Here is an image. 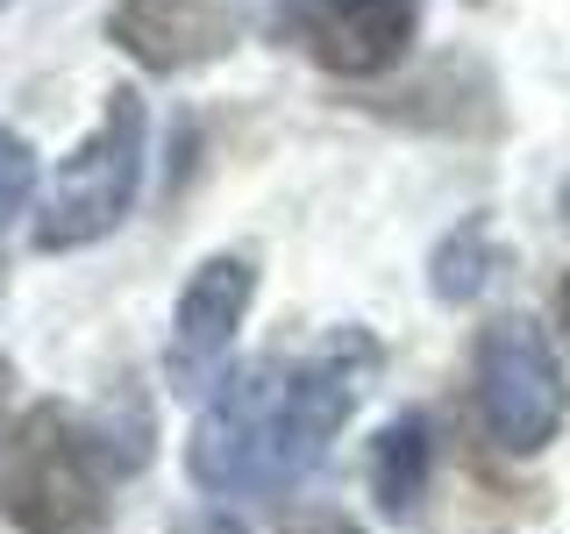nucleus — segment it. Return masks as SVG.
<instances>
[{
    "instance_id": "1",
    "label": "nucleus",
    "mask_w": 570,
    "mask_h": 534,
    "mask_svg": "<svg viewBox=\"0 0 570 534\" xmlns=\"http://www.w3.org/2000/svg\"><path fill=\"white\" fill-rule=\"evenodd\" d=\"M371 370V343L343 335L321 356H257V364L214 378V399L193 421L186 471L207 498H278L328 456L356 414V392Z\"/></svg>"
},
{
    "instance_id": "2",
    "label": "nucleus",
    "mask_w": 570,
    "mask_h": 534,
    "mask_svg": "<svg viewBox=\"0 0 570 534\" xmlns=\"http://www.w3.org/2000/svg\"><path fill=\"white\" fill-rule=\"evenodd\" d=\"M136 186H142V93L115 86L100 107V129L58 165L43 207H36V249L100 243L136 207Z\"/></svg>"
},
{
    "instance_id": "3",
    "label": "nucleus",
    "mask_w": 570,
    "mask_h": 534,
    "mask_svg": "<svg viewBox=\"0 0 570 534\" xmlns=\"http://www.w3.org/2000/svg\"><path fill=\"white\" fill-rule=\"evenodd\" d=\"M100 463L79 421H65L58 406L36 414L8 435L0 456V513L22 534H79L100 521Z\"/></svg>"
},
{
    "instance_id": "4",
    "label": "nucleus",
    "mask_w": 570,
    "mask_h": 534,
    "mask_svg": "<svg viewBox=\"0 0 570 534\" xmlns=\"http://www.w3.org/2000/svg\"><path fill=\"white\" fill-rule=\"evenodd\" d=\"M563 370H557V349L542 343L534 320H492L478 335V414H485V435L513 456H534L557 442L563 427Z\"/></svg>"
},
{
    "instance_id": "5",
    "label": "nucleus",
    "mask_w": 570,
    "mask_h": 534,
    "mask_svg": "<svg viewBox=\"0 0 570 534\" xmlns=\"http://www.w3.org/2000/svg\"><path fill=\"white\" fill-rule=\"evenodd\" d=\"M249 293H257L249 257H207L186 278L178 314H171V343H165V370H171L178 392L214 385V370L228 364V343H236V328L249 314Z\"/></svg>"
},
{
    "instance_id": "6",
    "label": "nucleus",
    "mask_w": 570,
    "mask_h": 534,
    "mask_svg": "<svg viewBox=\"0 0 570 534\" xmlns=\"http://www.w3.org/2000/svg\"><path fill=\"white\" fill-rule=\"evenodd\" d=\"M107 36L142 71H193L236 50V8L228 0H115Z\"/></svg>"
},
{
    "instance_id": "7",
    "label": "nucleus",
    "mask_w": 570,
    "mask_h": 534,
    "mask_svg": "<svg viewBox=\"0 0 570 534\" xmlns=\"http://www.w3.org/2000/svg\"><path fill=\"white\" fill-rule=\"evenodd\" d=\"M414 43V0H328L307 22V50L335 79H379Z\"/></svg>"
},
{
    "instance_id": "8",
    "label": "nucleus",
    "mask_w": 570,
    "mask_h": 534,
    "mask_svg": "<svg viewBox=\"0 0 570 534\" xmlns=\"http://www.w3.org/2000/svg\"><path fill=\"white\" fill-rule=\"evenodd\" d=\"M428 471H435V442H428L421 414H400L371 442V498L385 513H414L421 492H428Z\"/></svg>"
},
{
    "instance_id": "9",
    "label": "nucleus",
    "mask_w": 570,
    "mask_h": 534,
    "mask_svg": "<svg viewBox=\"0 0 570 534\" xmlns=\"http://www.w3.org/2000/svg\"><path fill=\"white\" fill-rule=\"evenodd\" d=\"M485 278H492V257H485V236H478V228H463L456 243L435 249V293L442 299H478Z\"/></svg>"
},
{
    "instance_id": "10",
    "label": "nucleus",
    "mask_w": 570,
    "mask_h": 534,
    "mask_svg": "<svg viewBox=\"0 0 570 534\" xmlns=\"http://www.w3.org/2000/svg\"><path fill=\"white\" fill-rule=\"evenodd\" d=\"M29 192H36V150L14 129H0V228L29 207Z\"/></svg>"
},
{
    "instance_id": "11",
    "label": "nucleus",
    "mask_w": 570,
    "mask_h": 534,
    "mask_svg": "<svg viewBox=\"0 0 570 534\" xmlns=\"http://www.w3.org/2000/svg\"><path fill=\"white\" fill-rule=\"evenodd\" d=\"M557 328H563V343H570V271H563V285H557Z\"/></svg>"
},
{
    "instance_id": "12",
    "label": "nucleus",
    "mask_w": 570,
    "mask_h": 534,
    "mask_svg": "<svg viewBox=\"0 0 570 534\" xmlns=\"http://www.w3.org/2000/svg\"><path fill=\"white\" fill-rule=\"evenodd\" d=\"M307 534H356V527H343V521H328V527H307Z\"/></svg>"
},
{
    "instance_id": "13",
    "label": "nucleus",
    "mask_w": 570,
    "mask_h": 534,
    "mask_svg": "<svg viewBox=\"0 0 570 534\" xmlns=\"http://www.w3.org/2000/svg\"><path fill=\"white\" fill-rule=\"evenodd\" d=\"M193 534H236V527H222V521H214V527H193Z\"/></svg>"
},
{
    "instance_id": "14",
    "label": "nucleus",
    "mask_w": 570,
    "mask_h": 534,
    "mask_svg": "<svg viewBox=\"0 0 570 534\" xmlns=\"http://www.w3.org/2000/svg\"><path fill=\"white\" fill-rule=\"evenodd\" d=\"M563 221H570V186H563Z\"/></svg>"
},
{
    "instance_id": "15",
    "label": "nucleus",
    "mask_w": 570,
    "mask_h": 534,
    "mask_svg": "<svg viewBox=\"0 0 570 534\" xmlns=\"http://www.w3.org/2000/svg\"><path fill=\"white\" fill-rule=\"evenodd\" d=\"M0 8H8V0H0Z\"/></svg>"
}]
</instances>
